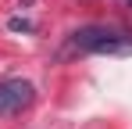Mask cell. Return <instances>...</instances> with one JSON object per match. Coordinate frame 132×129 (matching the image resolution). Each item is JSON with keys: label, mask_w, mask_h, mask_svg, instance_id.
<instances>
[{"label": "cell", "mask_w": 132, "mask_h": 129, "mask_svg": "<svg viewBox=\"0 0 132 129\" xmlns=\"http://www.w3.org/2000/svg\"><path fill=\"white\" fill-rule=\"evenodd\" d=\"M64 54H114V58H125V54H132V32L114 29V25H82L68 36Z\"/></svg>", "instance_id": "obj_1"}, {"label": "cell", "mask_w": 132, "mask_h": 129, "mask_svg": "<svg viewBox=\"0 0 132 129\" xmlns=\"http://www.w3.org/2000/svg\"><path fill=\"white\" fill-rule=\"evenodd\" d=\"M32 101H36V86L29 79H0V118L22 115Z\"/></svg>", "instance_id": "obj_2"}, {"label": "cell", "mask_w": 132, "mask_h": 129, "mask_svg": "<svg viewBox=\"0 0 132 129\" xmlns=\"http://www.w3.org/2000/svg\"><path fill=\"white\" fill-rule=\"evenodd\" d=\"M7 25H11L14 32H32V22H25V18H11Z\"/></svg>", "instance_id": "obj_3"}, {"label": "cell", "mask_w": 132, "mask_h": 129, "mask_svg": "<svg viewBox=\"0 0 132 129\" xmlns=\"http://www.w3.org/2000/svg\"><path fill=\"white\" fill-rule=\"evenodd\" d=\"M125 4H129V7H132V0H125Z\"/></svg>", "instance_id": "obj_4"}]
</instances>
